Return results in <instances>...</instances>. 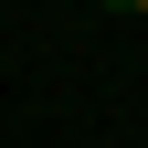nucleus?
I'll use <instances>...</instances> for the list:
<instances>
[{
	"label": "nucleus",
	"mask_w": 148,
	"mask_h": 148,
	"mask_svg": "<svg viewBox=\"0 0 148 148\" xmlns=\"http://www.w3.org/2000/svg\"><path fill=\"white\" fill-rule=\"evenodd\" d=\"M106 11H148V0H106Z\"/></svg>",
	"instance_id": "nucleus-1"
}]
</instances>
